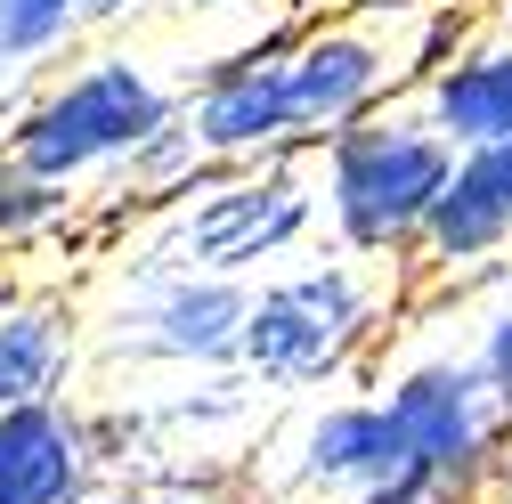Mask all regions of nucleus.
<instances>
[{
	"mask_svg": "<svg viewBox=\"0 0 512 504\" xmlns=\"http://www.w3.org/2000/svg\"><path fill=\"white\" fill-rule=\"evenodd\" d=\"M407 309V269L358 261L342 244H309L269 277L244 285V326H236V366L261 391H334L358 383L366 358L391 342Z\"/></svg>",
	"mask_w": 512,
	"mask_h": 504,
	"instance_id": "1",
	"label": "nucleus"
},
{
	"mask_svg": "<svg viewBox=\"0 0 512 504\" xmlns=\"http://www.w3.org/2000/svg\"><path fill=\"white\" fill-rule=\"evenodd\" d=\"M464 33V0H342V9L269 33V66L285 98L293 155L334 139L342 122L415 98V82L439 66V49Z\"/></svg>",
	"mask_w": 512,
	"mask_h": 504,
	"instance_id": "2",
	"label": "nucleus"
},
{
	"mask_svg": "<svg viewBox=\"0 0 512 504\" xmlns=\"http://www.w3.org/2000/svg\"><path fill=\"white\" fill-rule=\"evenodd\" d=\"M456 147L431 131V114L415 98H391L358 122H342L334 139L309 147V187H317V236L358 252V261H415V236L439 204Z\"/></svg>",
	"mask_w": 512,
	"mask_h": 504,
	"instance_id": "3",
	"label": "nucleus"
},
{
	"mask_svg": "<svg viewBox=\"0 0 512 504\" xmlns=\"http://www.w3.org/2000/svg\"><path fill=\"white\" fill-rule=\"evenodd\" d=\"M179 122V82H163L139 49H98L74 57L66 74H49L9 122H0V155L49 187H90L122 179L147 139Z\"/></svg>",
	"mask_w": 512,
	"mask_h": 504,
	"instance_id": "4",
	"label": "nucleus"
},
{
	"mask_svg": "<svg viewBox=\"0 0 512 504\" xmlns=\"http://www.w3.org/2000/svg\"><path fill=\"white\" fill-rule=\"evenodd\" d=\"M317 244V187L309 155H269V163H220L187 196L147 212V228L122 244V261L147 269H196V277H269L277 261Z\"/></svg>",
	"mask_w": 512,
	"mask_h": 504,
	"instance_id": "5",
	"label": "nucleus"
},
{
	"mask_svg": "<svg viewBox=\"0 0 512 504\" xmlns=\"http://www.w3.org/2000/svg\"><path fill=\"white\" fill-rule=\"evenodd\" d=\"M366 391L382 399L399 431V456H407V480H431V488H456V496H480L488 472L512 456V423L496 407V391L480 383V366L464 342H439L431 334V309H399L391 342L374 350V374Z\"/></svg>",
	"mask_w": 512,
	"mask_h": 504,
	"instance_id": "6",
	"label": "nucleus"
},
{
	"mask_svg": "<svg viewBox=\"0 0 512 504\" xmlns=\"http://www.w3.org/2000/svg\"><path fill=\"white\" fill-rule=\"evenodd\" d=\"M236 326H244L236 277L114 261L106 301L82 318V358L98 374H122V366L131 374H212V366H236Z\"/></svg>",
	"mask_w": 512,
	"mask_h": 504,
	"instance_id": "7",
	"label": "nucleus"
},
{
	"mask_svg": "<svg viewBox=\"0 0 512 504\" xmlns=\"http://www.w3.org/2000/svg\"><path fill=\"white\" fill-rule=\"evenodd\" d=\"M252 456H261L252 464L261 496H285V504H350L366 488L407 480L399 431H391V415H382V399L366 383L309 391V407L285 431H261Z\"/></svg>",
	"mask_w": 512,
	"mask_h": 504,
	"instance_id": "8",
	"label": "nucleus"
},
{
	"mask_svg": "<svg viewBox=\"0 0 512 504\" xmlns=\"http://www.w3.org/2000/svg\"><path fill=\"white\" fill-rule=\"evenodd\" d=\"M114 431L106 407L66 399H17L0 407V504H82L98 480H114Z\"/></svg>",
	"mask_w": 512,
	"mask_h": 504,
	"instance_id": "9",
	"label": "nucleus"
},
{
	"mask_svg": "<svg viewBox=\"0 0 512 504\" xmlns=\"http://www.w3.org/2000/svg\"><path fill=\"white\" fill-rule=\"evenodd\" d=\"M415 106L447 147H496L512 139V25L496 33H456L439 49V66L415 82Z\"/></svg>",
	"mask_w": 512,
	"mask_h": 504,
	"instance_id": "10",
	"label": "nucleus"
},
{
	"mask_svg": "<svg viewBox=\"0 0 512 504\" xmlns=\"http://www.w3.org/2000/svg\"><path fill=\"white\" fill-rule=\"evenodd\" d=\"M82 366V309L57 293H0V407L66 399Z\"/></svg>",
	"mask_w": 512,
	"mask_h": 504,
	"instance_id": "11",
	"label": "nucleus"
},
{
	"mask_svg": "<svg viewBox=\"0 0 512 504\" xmlns=\"http://www.w3.org/2000/svg\"><path fill=\"white\" fill-rule=\"evenodd\" d=\"M456 301L472 309L464 350H472L480 383L496 391V407H504V423H512V285H496V301H480V293H456Z\"/></svg>",
	"mask_w": 512,
	"mask_h": 504,
	"instance_id": "12",
	"label": "nucleus"
},
{
	"mask_svg": "<svg viewBox=\"0 0 512 504\" xmlns=\"http://www.w3.org/2000/svg\"><path fill=\"white\" fill-rule=\"evenodd\" d=\"M82 504H236V488L228 480H196V472H114Z\"/></svg>",
	"mask_w": 512,
	"mask_h": 504,
	"instance_id": "13",
	"label": "nucleus"
},
{
	"mask_svg": "<svg viewBox=\"0 0 512 504\" xmlns=\"http://www.w3.org/2000/svg\"><path fill=\"white\" fill-rule=\"evenodd\" d=\"M90 0H0V57H33L66 33Z\"/></svg>",
	"mask_w": 512,
	"mask_h": 504,
	"instance_id": "14",
	"label": "nucleus"
},
{
	"mask_svg": "<svg viewBox=\"0 0 512 504\" xmlns=\"http://www.w3.org/2000/svg\"><path fill=\"white\" fill-rule=\"evenodd\" d=\"M350 504H480V496H456V488H431V480H391V488H366Z\"/></svg>",
	"mask_w": 512,
	"mask_h": 504,
	"instance_id": "15",
	"label": "nucleus"
},
{
	"mask_svg": "<svg viewBox=\"0 0 512 504\" xmlns=\"http://www.w3.org/2000/svg\"><path fill=\"white\" fill-rule=\"evenodd\" d=\"M480 504H512V456L488 472V488H480Z\"/></svg>",
	"mask_w": 512,
	"mask_h": 504,
	"instance_id": "16",
	"label": "nucleus"
},
{
	"mask_svg": "<svg viewBox=\"0 0 512 504\" xmlns=\"http://www.w3.org/2000/svg\"><path fill=\"white\" fill-rule=\"evenodd\" d=\"M90 9H131V0H90Z\"/></svg>",
	"mask_w": 512,
	"mask_h": 504,
	"instance_id": "17",
	"label": "nucleus"
},
{
	"mask_svg": "<svg viewBox=\"0 0 512 504\" xmlns=\"http://www.w3.org/2000/svg\"><path fill=\"white\" fill-rule=\"evenodd\" d=\"M504 285H512V261H504Z\"/></svg>",
	"mask_w": 512,
	"mask_h": 504,
	"instance_id": "18",
	"label": "nucleus"
}]
</instances>
